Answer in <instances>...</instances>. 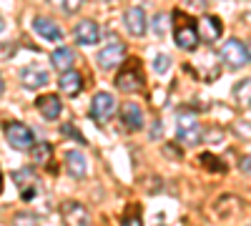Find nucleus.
<instances>
[{
    "label": "nucleus",
    "mask_w": 251,
    "mask_h": 226,
    "mask_svg": "<svg viewBox=\"0 0 251 226\" xmlns=\"http://www.w3.org/2000/svg\"><path fill=\"white\" fill-rule=\"evenodd\" d=\"M3 91H5V83H3V78H0V96H3Z\"/></svg>",
    "instance_id": "2f4dec72"
},
{
    "label": "nucleus",
    "mask_w": 251,
    "mask_h": 226,
    "mask_svg": "<svg viewBox=\"0 0 251 226\" xmlns=\"http://www.w3.org/2000/svg\"><path fill=\"white\" fill-rule=\"evenodd\" d=\"M121 226H143V219H141V214H136V211H128L126 214V219H123V224Z\"/></svg>",
    "instance_id": "bb28decb"
},
{
    "label": "nucleus",
    "mask_w": 251,
    "mask_h": 226,
    "mask_svg": "<svg viewBox=\"0 0 251 226\" xmlns=\"http://www.w3.org/2000/svg\"><path fill=\"white\" fill-rule=\"evenodd\" d=\"M169 66H171V58L169 55H158L156 60H153V71L158 73V75H163V73H169Z\"/></svg>",
    "instance_id": "393cba45"
},
{
    "label": "nucleus",
    "mask_w": 251,
    "mask_h": 226,
    "mask_svg": "<svg viewBox=\"0 0 251 226\" xmlns=\"http://www.w3.org/2000/svg\"><path fill=\"white\" fill-rule=\"evenodd\" d=\"M60 216H63V224L66 226H91V214L80 201H63Z\"/></svg>",
    "instance_id": "0eeeda50"
},
{
    "label": "nucleus",
    "mask_w": 251,
    "mask_h": 226,
    "mask_svg": "<svg viewBox=\"0 0 251 226\" xmlns=\"http://www.w3.org/2000/svg\"><path fill=\"white\" fill-rule=\"evenodd\" d=\"M60 133H63V136H71V138H75L78 143H86V138H83V136L75 131V126H73V123H66V126L60 128Z\"/></svg>",
    "instance_id": "a878e982"
},
{
    "label": "nucleus",
    "mask_w": 251,
    "mask_h": 226,
    "mask_svg": "<svg viewBox=\"0 0 251 226\" xmlns=\"http://www.w3.org/2000/svg\"><path fill=\"white\" fill-rule=\"evenodd\" d=\"M58 86H60V91L66 93V96H78V93L83 91V78H80L78 71L68 68V71H63V73H60Z\"/></svg>",
    "instance_id": "dca6fc26"
},
{
    "label": "nucleus",
    "mask_w": 251,
    "mask_h": 226,
    "mask_svg": "<svg viewBox=\"0 0 251 226\" xmlns=\"http://www.w3.org/2000/svg\"><path fill=\"white\" fill-rule=\"evenodd\" d=\"M221 60L228 68H244L251 60V53H249V48L241 43L239 38H228L226 43L221 46Z\"/></svg>",
    "instance_id": "f03ea898"
},
{
    "label": "nucleus",
    "mask_w": 251,
    "mask_h": 226,
    "mask_svg": "<svg viewBox=\"0 0 251 226\" xmlns=\"http://www.w3.org/2000/svg\"><path fill=\"white\" fill-rule=\"evenodd\" d=\"M13 53H15V46L13 43H0V60H8Z\"/></svg>",
    "instance_id": "c85d7f7f"
},
{
    "label": "nucleus",
    "mask_w": 251,
    "mask_h": 226,
    "mask_svg": "<svg viewBox=\"0 0 251 226\" xmlns=\"http://www.w3.org/2000/svg\"><path fill=\"white\" fill-rule=\"evenodd\" d=\"M176 121H178V141L181 143H186V146H196V143H201L203 131L196 123V116L191 111H181L176 116Z\"/></svg>",
    "instance_id": "7ed1b4c3"
},
{
    "label": "nucleus",
    "mask_w": 251,
    "mask_h": 226,
    "mask_svg": "<svg viewBox=\"0 0 251 226\" xmlns=\"http://www.w3.org/2000/svg\"><path fill=\"white\" fill-rule=\"evenodd\" d=\"M20 83H23L28 91H38L48 83V71L40 66H25L20 71Z\"/></svg>",
    "instance_id": "ddd939ff"
},
{
    "label": "nucleus",
    "mask_w": 251,
    "mask_h": 226,
    "mask_svg": "<svg viewBox=\"0 0 251 226\" xmlns=\"http://www.w3.org/2000/svg\"><path fill=\"white\" fill-rule=\"evenodd\" d=\"M33 28H35V33L40 38H46V40H63V28L50 18H43V15L33 18Z\"/></svg>",
    "instance_id": "2eb2a0df"
},
{
    "label": "nucleus",
    "mask_w": 251,
    "mask_h": 226,
    "mask_svg": "<svg viewBox=\"0 0 251 226\" xmlns=\"http://www.w3.org/2000/svg\"><path fill=\"white\" fill-rule=\"evenodd\" d=\"M239 169H241L246 176H251V156H244V158L239 161Z\"/></svg>",
    "instance_id": "c756f323"
},
{
    "label": "nucleus",
    "mask_w": 251,
    "mask_h": 226,
    "mask_svg": "<svg viewBox=\"0 0 251 226\" xmlns=\"http://www.w3.org/2000/svg\"><path fill=\"white\" fill-rule=\"evenodd\" d=\"M121 121L128 131H141L143 128V111L136 103H126L121 106Z\"/></svg>",
    "instance_id": "f3484780"
},
{
    "label": "nucleus",
    "mask_w": 251,
    "mask_h": 226,
    "mask_svg": "<svg viewBox=\"0 0 251 226\" xmlns=\"http://www.w3.org/2000/svg\"><path fill=\"white\" fill-rule=\"evenodd\" d=\"M123 23H126V30H128L131 35L141 38L146 33V28H149V20H146V10L141 5H133L123 13Z\"/></svg>",
    "instance_id": "1a4fd4ad"
},
{
    "label": "nucleus",
    "mask_w": 251,
    "mask_h": 226,
    "mask_svg": "<svg viewBox=\"0 0 251 226\" xmlns=\"http://www.w3.org/2000/svg\"><path fill=\"white\" fill-rule=\"evenodd\" d=\"M153 33H156V35H163V33H166V15H163V13H158V15L153 18Z\"/></svg>",
    "instance_id": "cd10ccee"
},
{
    "label": "nucleus",
    "mask_w": 251,
    "mask_h": 226,
    "mask_svg": "<svg viewBox=\"0 0 251 226\" xmlns=\"http://www.w3.org/2000/svg\"><path fill=\"white\" fill-rule=\"evenodd\" d=\"M196 25H199V40H203V43H216L224 30L221 20L216 15H203Z\"/></svg>",
    "instance_id": "9d476101"
},
{
    "label": "nucleus",
    "mask_w": 251,
    "mask_h": 226,
    "mask_svg": "<svg viewBox=\"0 0 251 226\" xmlns=\"http://www.w3.org/2000/svg\"><path fill=\"white\" fill-rule=\"evenodd\" d=\"M3 25H5V23H3V20H0V30H3Z\"/></svg>",
    "instance_id": "72a5a7b5"
},
{
    "label": "nucleus",
    "mask_w": 251,
    "mask_h": 226,
    "mask_svg": "<svg viewBox=\"0 0 251 226\" xmlns=\"http://www.w3.org/2000/svg\"><path fill=\"white\" fill-rule=\"evenodd\" d=\"M13 226H38V216L30 211H18L13 216Z\"/></svg>",
    "instance_id": "5701e85b"
},
{
    "label": "nucleus",
    "mask_w": 251,
    "mask_h": 226,
    "mask_svg": "<svg viewBox=\"0 0 251 226\" xmlns=\"http://www.w3.org/2000/svg\"><path fill=\"white\" fill-rule=\"evenodd\" d=\"M30 151H33V161L35 163H48L50 153H53V149L48 146V143H38V146H33Z\"/></svg>",
    "instance_id": "4be33fe9"
},
{
    "label": "nucleus",
    "mask_w": 251,
    "mask_h": 226,
    "mask_svg": "<svg viewBox=\"0 0 251 226\" xmlns=\"http://www.w3.org/2000/svg\"><path fill=\"white\" fill-rule=\"evenodd\" d=\"M13 181L18 183V189H20V194H23V199L25 201H30L35 194H38V181H35V171L33 169H18L15 174H13Z\"/></svg>",
    "instance_id": "9b49d317"
},
{
    "label": "nucleus",
    "mask_w": 251,
    "mask_h": 226,
    "mask_svg": "<svg viewBox=\"0 0 251 226\" xmlns=\"http://www.w3.org/2000/svg\"><path fill=\"white\" fill-rule=\"evenodd\" d=\"M66 169L73 178H83L86 176V158L80 151H68L66 153Z\"/></svg>",
    "instance_id": "a211bd4d"
},
{
    "label": "nucleus",
    "mask_w": 251,
    "mask_h": 226,
    "mask_svg": "<svg viewBox=\"0 0 251 226\" xmlns=\"http://www.w3.org/2000/svg\"><path fill=\"white\" fill-rule=\"evenodd\" d=\"M5 138H8V143L15 151H30L35 146L33 131L28 126H23V123H18V121L5 123Z\"/></svg>",
    "instance_id": "39448f33"
},
{
    "label": "nucleus",
    "mask_w": 251,
    "mask_h": 226,
    "mask_svg": "<svg viewBox=\"0 0 251 226\" xmlns=\"http://www.w3.org/2000/svg\"><path fill=\"white\" fill-rule=\"evenodd\" d=\"M163 136V123L161 121H153V131H151V138H158Z\"/></svg>",
    "instance_id": "7c9ffc66"
},
{
    "label": "nucleus",
    "mask_w": 251,
    "mask_h": 226,
    "mask_svg": "<svg viewBox=\"0 0 251 226\" xmlns=\"http://www.w3.org/2000/svg\"><path fill=\"white\" fill-rule=\"evenodd\" d=\"M50 63H53V68H58V71H68V68L73 66V50L66 48V46L55 48V50L50 53Z\"/></svg>",
    "instance_id": "6ab92c4d"
},
{
    "label": "nucleus",
    "mask_w": 251,
    "mask_h": 226,
    "mask_svg": "<svg viewBox=\"0 0 251 226\" xmlns=\"http://www.w3.org/2000/svg\"><path fill=\"white\" fill-rule=\"evenodd\" d=\"M199 163H201L206 171H211V174H219V171L224 174V171H226L224 161H219L214 153H201V156H199Z\"/></svg>",
    "instance_id": "412c9836"
},
{
    "label": "nucleus",
    "mask_w": 251,
    "mask_h": 226,
    "mask_svg": "<svg viewBox=\"0 0 251 226\" xmlns=\"http://www.w3.org/2000/svg\"><path fill=\"white\" fill-rule=\"evenodd\" d=\"M174 40L181 50H196L199 46V25L188 13H174Z\"/></svg>",
    "instance_id": "f257e3e1"
},
{
    "label": "nucleus",
    "mask_w": 251,
    "mask_h": 226,
    "mask_svg": "<svg viewBox=\"0 0 251 226\" xmlns=\"http://www.w3.org/2000/svg\"><path fill=\"white\" fill-rule=\"evenodd\" d=\"M234 98L244 108L251 106V78H244V80H239V83L234 86Z\"/></svg>",
    "instance_id": "aec40b11"
},
{
    "label": "nucleus",
    "mask_w": 251,
    "mask_h": 226,
    "mask_svg": "<svg viewBox=\"0 0 251 226\" xmlns=\"http://www.w3.org/2000/svg\"><path fill=\"white\" fill-rule=\"evenodd\" d=\"M116 88H121L126 93H136L143 88V73H141V63L136 58H131L128 66L116 75Z\"/></svg>",
    "instance_id": "20e7f679"
},
{
    "label": "nucleus",
    "mask_w": 251,
    "mask_h": 226,
    "mask_svg": "<svg viewBox=\"0 0 251 226\" xmlns=\"http://www.w3.org/2000/svg\"><path fill=\"white\" fill-rule=\"evenodd\" d=\"M73 38L80 46H93V43L100 40V28L93 23V20H80V23H75V28H73Z\"/></svg>",
    "instance_id": "f8f14e48"
},
{
    "label": "nucleus",
    "mask_w": 251,
    "mask_h": 226,
    "mask_svg": "<svg viewBox=\"0 0 251 226\" xmlns=\"http://www.w3.org/2000/svg\"><path fill=\"white\" fill-rule=\"evenodd\" d=\"M116 98L111 93H96L91 100V118L96 123H108L116 116Z\"/></svg>",
    "instance_id": "423d86ee"
},
{
    "label": "nucleus",
    "mask_w": 251,
    "mask_h": 226,
    "mask_svg": "<svg viewBox=\"0 0 251 226\" xmlns=\"http://www.w3.org/2000/svg\"><path fill=\"white\" fill-rule=\"evenodd\" d=\"M50 3H53L58 10H63L66 15H73V13L80 8V3H83V0H50Z\"/></svg>",
    "instance_id": "b1692460"
},
{
    "label": "nucleus",
    "mask_w": 251,
    "mask_h": 226,
    "mask_svg": "<svg viewBox=\"0 0 251 226\" xmlns=\"http://www.w3.org/2000/svg\"><path fill=\"white\" fill-rule=\"evenodd\" d=\"M123 58H126V46L121 43V40H111L106 48H100L98 66H100V71H113Z\"/></svg>",
    "instance_id": "6e6552de"
},
{
    "label": "nucleus",
    "mask_w": 251,
    "mask_h": 226,
    "mask_svg": "<svg viewBox=\"0 0 251 226\" xmlns=\"http://www.w3.org/2000/svg\"><path fill=\"white\" fill-rule=\"evenodd\" d=\"M0 194H3V171H0Z\"/></svg>",
    "instance_id": "473e14b6"
},
{
    "label": "nucleus",
    "mask_w": 251,
    "mask_h": 226,
    "mask_svg": "<svg viewBox=\"0 0 251 226\" xmlns=\"http://www.w3.org/2000/svg\"><path fill=\"white\" fill-rule=\"evenodd\" d=\"M35 108L40 111V116H43L46 121H58L60 113H63V103H60V98L55 93H46V96H40L35 100Z\"/></svg>",
    "instance_id": "4468645a"
}]
</instances>
